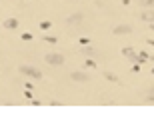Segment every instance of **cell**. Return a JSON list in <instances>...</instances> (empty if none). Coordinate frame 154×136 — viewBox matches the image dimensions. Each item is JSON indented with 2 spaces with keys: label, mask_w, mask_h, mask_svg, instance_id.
Listing matches in <instances>:
<instances>
[{
  "label": "cell",
  "mask_w": 154,
  "mask_h": 136,
  "mask_svg": "<svg viewBox=\"0 0 154 136\" xmlns=\"http://www.w3.org/2000/svg\"><path fill=\"white\" fill-rule=\"evenodd\" d=\"M146 102H148V104H154V94H148V98H146Z\"/></svg>",
  "instance_id": "obj_11"
},
{
  "label": "cell",
  "mask_w": 154,
  "mask_h": 136,
  "mask_svg": "<svg viewBox=\"0 0 154 136\" xmlns=\"http://www.w3.org/2000/svg\"><path fill=\"white\" fill-rule=\"evenodd\" d=\"M46 62L52 64V66H60V64H64V56L56 54V52H50V54H46Z\"/></svg>",
  "instance_id": "obj_2"
},
{
  "label": "cell",
  "mask_w": 154,
  "mask_h": 136,
  "mask_svg": "<svg viewBox=\"0 0 154 136\" xmlns=\"http://www.w3.org/2000/svg\"><path fill=\"white\" fill-rule=\"evenodd\" d=\"M84 20V16H82L80 12H76V14H70V16H68V24H70V26H74V24H80V22Z\"/></svg>",
  "instance_id": "obj_5"
},
{
  "label": "cell",
  "mask_w": 154,
  "mask_h": 136,
  "mask_svg": "<svg viewBox=\"0 0 154 136\" xmlns=\"http://www.w3.org/2000/svg\"><path fill=\"white\" fill-rule=\"evenodd\" d=\"M80 52H82V54H86V56H94V54H96V52H94L92 48H82Z\"/></svg>",
  "instance_id": "obj_9"
},
{
  "label": "cell",
  "mask_w": 154,
  "mask_h": 136,
  "mask_svg": "<svg viewBox=\"0 0 154 136\" xmlns=\"http://www.w3.org/2000/svg\"><path fill=\"white\" fill-rule=\"evenodd\" d=\"M4 26L6 28H18V20H16V18H8V20L4 22Z\"/></svg>",
  "instance_id": "obj_7"
},
{
  "label": "cell",
  "mask_w": 154,
  "mask_h": 136,
  "mask_svg": "<svg viewBox=\"0 0 154 136\" xmlns=\"http://www.w3.org/2000/svg\"><path fill=\"white\" fill-rule=\"evenodd\" d=\"M130 32H132V26H128V24H120V26L114 28L116 36H124V34H130Z\"/></svg>",
  "instance_id": "obj_4"
},
{
  "label": "cell",
  "mask_w": 154,
  "mask_h": 136,
  "mask_svg": "<svg viewBox=\"0 0 154 136\" xmlns=\"http://www.w3.org/2000/svg\"><path fill=\"white\" fill-rule=\"evenodd\" d=\"M140 6H144V8H154V0H140Z\"/></svg>",
  "instance_id": "obj_8"
},
{
  "label": "cell",
  "mask_w": 154,
  "mask_h": 136,
  "mask_svg": "<svg viewBox=\"0 0 154 136\" xmlns=\"http://www.w3.org/2000/svg\"><path fill=\"white\" fill-rule=\"evenodd\" d=\"M106 78H108V80H112V82H118V78H116V76H114V74H108V72H106Z\"/></svg>",
  "instance_id": "obj_10"
},
{
  "label": "cell",
  "mask_w": 154,
  "mask_h": 136,
  "mask_svg": "<svg viewBox=\"0 0 154 136\" xmlns=\"http://www.w3.org/2000/svg\"><path fill=\"white\" fill-rule=\"evenodd\" d=\"M70 78H72L74 82H82V84L90 80V76H88L86 72H80V70H76V72H72V74H70Z\"/></svg>",
  "instance_id": "obj_3"
},
{
  "label": "cell",
  "mask_w": 154,
  "mask_h": 136,
  "mask_svg": "<svg viewBox=\"0 0 154 136\" xmlns=\"http://www.w3.org/2000/svg\"><path fill=\"white\" fill-rule=\"evenodd\" d=\"M18 70H20V72H22L24 76H28V78H40V76H42V72L38 70V68H34V66H26V64H22V66L18 68Z\"/></svg>",
  "instance_id": "obj_1"
},
{
  "label": "cell",
  "mask_w": 154,
  "mask_h": 136,
  "mask_svg": "<svg viewBox=\"0 0 154 136\" xmlns=\"http://www.w3.org/2000/svg\"><path fill=\"white\" fill-rule=\"evenodd\" d=\"M140 18H142L144 22H148V24H152V22H154V10H152V8H148V10H144Z\"/></svg>",
  "instance_id": "obj_6"
}]
</instances>
